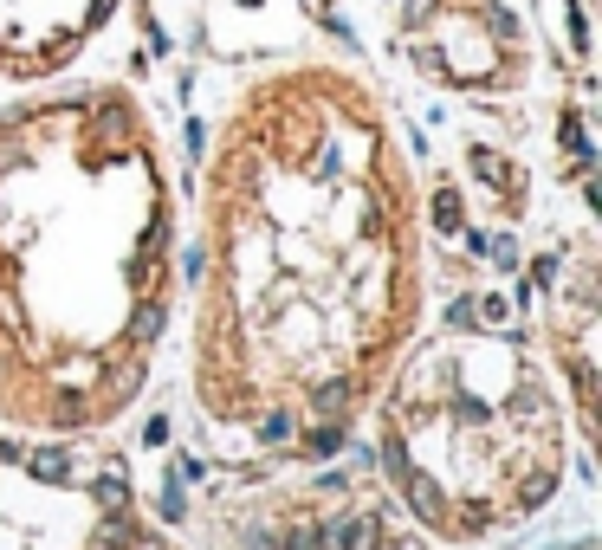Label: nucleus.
Listing matches in <instances>:
<instances>
[{
	"instance_id": "39448f33",
	"label": "nucleus",
	"mask_w": 602,
	"mask_h": 550,
	"mask_svg": "<svg viewBox=\"0 0 602 550\" xmlns=\"http://www.w3.org/2000/svg\"><path fill=\"white\" fill-rule=\"evenodd\" d=\"M130 473L91 440H39L0 428V550H85Z\"/></svg>"
},
{
	"instance_id": "f03ea898",
	"label": "nucleus",
	"mask_w": 602,
	"mask_h": 550,
	"mask_svg": "<svg viewBox=\"0 0 602 550\" xmlns=\"http://www.w3.org/2000/svg\"><path fill=\"white\" fill-rule=\"evenodd\" d=\"M182 298V195L123 78L0 104V428L98 440L149 395Z\"/></svg>"
},
{
	"instance_id": "f257e3e1",
	"label": "nucleus",
	"mask_w": 602,
	"mask_h": 550,
	"mask_svg": "<svg viewBox=\"0 0 602 550\" xmlns=\"http://www.w3.org/2000/svg\"><path fill=\"white\" fill-rule=\"evenodd\" d=\"M428 305L421 182L344 59H279L227 98L195 188L188 408L246 466L350 447Z\"/></svg>"
},
{
	"instance_id": "20e7f679",
	"label": "nucleus",
	"mask_w": 602,
	"mask_h": 550,
	"mask_svg": "<svg viewBox=\"0 0 602 550\" xmlns=\"http://www.w3.org/2000/svg\"><path fill=\"white\" fill-rule=\"evenodd\" d=\"M195 550H441L357 466H259L195 505Z\"/></svg>"
},
{
	"instance_id": "9d476101",
	"label": "nucleus",
	"mask_w": 602,
	"mask_h": 550,
	"mask_svg": "<svg viewBox=\"0 0 602 550\" xmlns=\"http://www.w3.org/2000/svg\"><path fill=\"white\" fill-rule=\"evenodd\" d=\"M557 550H596V538H590V531H577V538H570V544H557Z\"/></svg>"
},
{
	"instance_id": "7ed1b4c3",
	"label": "nucleus",
	"mask_w": 602,
	"mask_h": 550,
	"mask_svg": "<svg viewBox=\"0 0 602 550\" xmlns=\"http://www.w3.org/2000/svg\"><path fill=\"white\" fill-rule=\"evenodd\" d=\"M376 479L441 550H492L570 479V408L525 330L460 311L415 330L376 402Z\"/></svg>"
},
{
	"instance_id": "1a4fd4ad",
	"label": "nucleus",
	"mask_w": 602,
	"mask_h": 550,
	"mask_svg": "<svg viewBox=\"0 0 602 550\" xmlns=\"http://www.w3.org/2000/svg\"><path fill=\"white\" fill-rule=\"evenodd\" d=\"M85 550H195V544L162 531L156 518H149V505L136 499V486H130V492H117V505L98 518V531L85 538Z\"/></svg>"
},
{
	"instance_id": "6e6552de",
	"label": "nucleus",
	"mask_w": 602,
	"mask_h": 550,
	"mask_svg": "<svg viewBox=\"0 0 602 550\" xmlns=\"http://www.w3.org/2000/svg\"><path fill=\"white\" fill-rule=\"evenodd\" d=\"M538 350L557 376V395L570 408V428L590 434V382H596V253L577 246L544 285Z\"/></svg>"
},
{
	"instance_id": "423d86ee",
	"label": "nucleus",
	"mask_w": 602,
	"mask_h": 550,
	"mask_svg": "<svg viewBox=\"0 0 602 550\" xmlns=\"http://www.w3.org/2000/svg\"><path fill=\"white\" fill-rule=\"evenodd\" d=\"M395 52L408 72L454 98H512L531 85V26L512 0H402Z\"/></svg>"
},
{
	"instance_id": "0eeeda50",
	"label": "nucleus",
	"mask_w": 602,
	"mask_h": 550,
	"mask_svg": "<svg viewBox=\"0 0 602 550\" xmlns=\"http://www.w3.org/2000/svg\"><path fill=\"white\" fill-rule=\"evenodd\" d=\"M123 13V0H0V78L46 85L65 78Z\"/></svg>"
}]
</instances>
